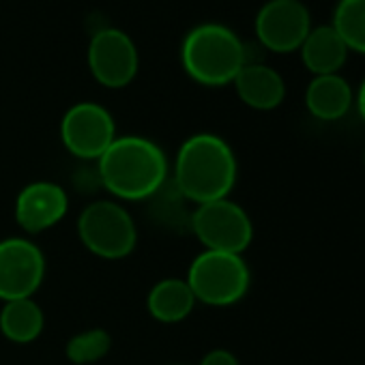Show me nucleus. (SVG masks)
<instances>
[{
	"label": "nucleus",
	"mask_w": 365,
	"mask_h": 365,
	"mask_svg": "<svg viewBox=\"0 0 365 365\" xmlns=\"http://www.w3.org/2000/svg\"><path fill=\"white\" fill-rule=\"evenodd\" d=\"M354 103H356V112H359L361 120L365 123V80L361 82V86H359V91H356Z\"/></svg>",
	"instance_id": "412c9836"
},
{
	"label": "nucleus",
	"mask_w": 365,
	"mask_h": 365,
	"mask_svg": "<svg viewBox=\"0 0 365 365\" xmlns=\"http://www.w3.org/2000/svg\"><path fill=\"white\" fill-rule=\"evenodd\" d=\"M46 329V316L41 305L31 299L5 301L0 309V333L14 344H31Z\"/></svg>",
	"instance_id": "dca6fc26"
},
{
	"label": "nucleus",
	"mask_w": 365,
	"mask_h": 365,
	"mask_svg": "<svg viewBox=\"0 0 365 365\" xmlns=\"http://www.w3.org/2000/svg\"><path fill=\"white\" fill-rule=\"evenodd\" d=\"M112 350V337L106 329H86L69 337L65 344V356L73 365H95Z\"/></svg>",
	"instance_id": "6ab92c4d"
},
{
	"label": "nucleus",
	"mask_w": 365,
	"mask_h": 365,
	"mask_svg": "<svg viewBox=\"0 0 365 365\" xmlns=\"http://www.w3.org/2000/svg\"><path fill=\"white\" fill-rule=\"evenodd\" d=\"M46 279V256L24 237L0 241V301L31 299Z\"/></svg>",
	"instance_id": "6e6552de"
},
{
	"label": "nucleus",
	"mask_w": 365,
	"mask_h": 365,
	"mask_svg": "<svg viewBox=\"0 0 365 365\" xmlns=\"http://www.w3.org/2000/svg\"><path fill=\"white\" fill-rule=\"evenodd\" d=\"M170 365H187V363H170Z\"/></svg>",
	"instance_id": "4be33fe9"
},
{
	"label": "nucleus",
	"mask_w": 365,
	"mask_h": 365,
	"mask_svg": "<svg viewBox=\"0 0 365 365\" xmlns=\"http://www.w3.org/2000/svg\"><path fill=\"white\" fill-rule=\"evenodd\" d=\"M200 365H241V363H239L235 352H230L226 348H215V350H209L202 356Z\"/></svg>",
	"instance_id": "aec40b11"
},
{
	"label": "nucleus",
	"mask_w": 365,
	"mask_h": 365,
	"mask_svg": "<svg viewBox=\"0 0 365 365\" xmlns=\"http://www.w3.org/2000/svg\"><path fill=\"white\" fill-rule=\"evenodd\" d=\"M80 243L101 260H123L138 245V226L116 200H95L78 215Z\"/></svg>",
	"instance_id": "39448f33"
},
{
	"label": "nucleus",
	"mask_w": 365,
	"mask_h": 365,
	"mask_svg": "<svg viewBox=\"0 0 365 365\" xmlns=\"http://www.w3.org/2000/svg\"><path fill=\"white\" fill-rule=\"evenodd\" d=\"M299 52L305 69L314 76L337 73L348 58V48L331 24L312 26Z\"/></svg>",
	"instance_id": "4468645a"
},
{
	"label": "nucleus",
	"mask_w": 365,
	"mask_h": 365,
	"mask_svg": "<svg viewBox=\"0 0 365 365\" xmlns=\"http://www.w3.org/2000/svg\"><path fill=\"white\" fill-rule=\"evenodd\" d=\"M148 202L153 220L159 222L163 228L174 232H190L194 209H190V202L180 196L174 182H165Z\"/></svg>",
	"instance_id": "f3484780"
},
{
	"label": "nucleus",
	"mask_w": 365,
	"mask_h": 365,
	"mask_svg": "<svg viewBox=\"0 0 365 365\" xmlns=\"http://www.w3.org/2000/svg\"><path fill=\"white\" fill-rule=\"evenodd\" d=\"M363 165H365V150H363Z\"/></svg>",
	"instance_id": "5701e85b"
},
{
	"label": "nucleus",
	"mask_w": 365,
	"mask_h": 365,
	"mask_svg": "<svg viewBox=\"0 0 365 365\" xmlns=\"http://www.w3.org/2000/svg\"><path fill=\"white\" fill-rule=\"evenodd\" d=\"M69 211V194L52 180H35L16 198V222L29 235H41L58 226Z\"/></svg>",
	"instance_id": "9b49d317"
},
{
	"label": "nucleus",
	"mask_w": 365,
	"mask_h": 365,
	"mask_svg": "<svg viewBox=\"0 0 365 365\" xmlns=\"http://www.w3.org/2000/svg\"><path fill=\"white\" fill-rule=\"evenodd\" d=\"M61 140L69 155L82 161H97L116 140V123L101 103L80 101L65 112Z\"/></svg>",
	"instance_id": "0eeeda50"
},
{
	"label": "nucleus",
	"mask_w": 365,
	"mask_h": 365,
	"mask_svg": "<svg viewBox=\"0 0 365 365\" xmlns=\"http://www.w3.org/2000/svg\"><path fill=\"white\" fill-rule=\"evenodd\" d=\"M185 282L198 303L230 307L250 292L252 271L241 254L205 250L192 260Z\"/></svg>",
	"instance_id": "20e7f679"
},
{
	"label": "nucleus",
	"mask_w": 365,
	"mask_h": 365,
	"mask_svg": "<svg viewBox=\"0 0 365 365\" xmlns=\"http://www.w3.org/2000/svg\"><path fill=\"white\" fill-rule=\"evenodd\" d=\"M88 69L106 88H125L140 69V54L133 39L118 29H101L88 43Z\"/></svg>",
	"instance_id": "1a4fd4ad"
},
{
	"label": "nucleus",
	"mask_w": 365,
	"mask_h": 365,
	"mask_svg": "<svg viewBox=\"0 0 365 365\" xmlns=\"http://www.w3.org/2000/svg\"><path fill=\"white\" fill-rule=\"evenodd\" d=\"M101 187L116 200H150L170 174L161 146L142 135H116L110 148L95 161Z\"/></svg>",
	"instance_id": "f257e3e1"
},
{
	"label": "nucleus",
	"mask_w": 365,
	"mask_h": 365,
	"mask_svg": "<svg viewBox=\"0 0 365 365\" xmlns=\"http://www.w3.org/2000/svg\"><path fill=\"white\" fill-rule=\"evenodd\" d=\"M258 46L275 54L297 52L312 31V18L301 0H269L254 22Z\"/></svg>",
	"instance_id": "9d476101"
},
{
	"label": "nucleus",
	"mask_w": 365,
	"mask_h": 365,
	"mask_svg": "<svg viewBox=\"0 0 365 365\" xmlns=\"http://www.w3.org/2000/svg\"><path fill=\"white\" fill-rule=\"evenodd\" d=\"M196 297L190 284L180 277L159 279L146 297V309L150 318L163 324H174L192 316L196 309Z\"/></svg>",
	"instance_id": "2eb2a0df"
},
{
	"label": "nucleus",
	"mask_w": 365,
	"mask_h": 365,
	"mask_svg": "<svg viewBox=\"0 0 365 365\" xmlns=\"http://www.w3.org/2000/svg\"><path fill=\"white\" fill-rule=\"evenodd\" d=\"M354 103L352 86L339 73L314 76L305 88V108L307 112L324 123L344 118Z\"/></svg>",
	"instance_id": "ddd939ff"
},
{
	"label": "nucleus",
	"mask_w": 365,
	"mask_h": 365,
	"mask_svg": "<svg viewBox=\"0 0 365 365\" xmlns=\"http://www.w3.org/2000/svg\"><path fill=\"white\" fill-rule=\"evenodd\" d=\"M180 63L194 82L211 88L226 86L247 65V43L224 24H200L182 41Z\"/></svg>",
	"instance_id": "7ed1b4c3"
},
{
	"label": "nucleus",
	"mask_w": 365,
	"mask_h": 365,
	"mask_svg": "<svg viewBox=\"0 0 365 365\" xmlns=\"http://www.w3.org/2000/svg\"><path fill=\"white\" fill-rule=\"evenodd\" d=\"M331 26L341 37L348 52L365 56V0H337Z\"/></svg>",
	"instance_id": "a211bd4d"
},
{
	"label": "nucleus",
	"mask_w": 365,
	"mask_h": 365,
	"mask_svg": "<svg viewBox=\"0 0 365 365\" xmlns=\"http://www.w3.org/2000/svg\"><path fill=\"white\" fill-rule=\"evenodd\" d=\"M237 176V155L222 135L194 133L178 146L172 182L190 205L230 198Z\"/></svg>",
	"instance_id": "f03ea898"
},
{
	"label": "nucleus",
	"mask_w": 365,
	"mask_h": 365,
	"mask_svg": "<svg viewBox=\"0 0 365 365\" xmlns=\"http://www.w3.org/2000/svg\"><path fill=\"white\" fill-rule=\"evenodd\" d=\"M232 84L239 99L252 110L269 112L279 108L286 99L284 78L264 63H247Z\"/></svg>",
	"instance_id": "f8f14e48"
},
{
	"label": "nucleus",
	"mask_w": 365,
	"mask_h": 365,
	"mask_svg": "<svg viewBox=\"0 0 365 365\" xmlns=\"http://www.w3.org/2000/svg\"><path fill=\"white\" fill-rule=\"evenodd\" d=\"M190 232L205 250L241 254L254 241V224L247 211L230 198L198 205L192 213Z\"/></svg>",
	"instance_id": "423d86ee"
}]
</instances>
